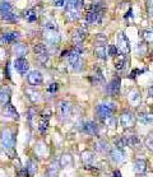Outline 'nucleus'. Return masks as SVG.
<instances>
[{"mask_svg":"<svg viewBox=\"0 0 153 177\" xmlns=\"http://www.w3.org/2000/svg\"><path fill=\"white\" fill-rule=\"evenodd\" d=\"M1 145L12 158L16 157V153H14L16 138H14V133L10 130V129H4L3 130V133H1Z\"/></svg>","mask_w":153,"mask_h":177,"instance_id":"obj_1","label":"nucleus"},{"mask_svg":"<svg viewBox=\"0 0 153 177\" xmlns=\"http://www.w3.org/2000/svg\"><path fill=\"white\" fill-rule=\"evenodd\" d=\"M102 13H103V7L97 3H93L92 7L87 10V14H85V22L88 24H93V23L100 22L102 17Z\"/></svg>","mask_w":153,"mask_h":177,"instance_id":"obj_2","label":"nucleus"},{"mask_svg":"<svg viewBox=\"0 0 153 177\" xmlns=\"http://www.w3.org/2000/svg\"><path fill=\"white\" fill-rule=\"evenodd\" d=\"M0 17L4 21L8 22H16L18 21V16L14 12L13 5L9 1H1L0 3Z\"/></svg>","mask_w":153,"mask_h":177,"instance_id":"obj_3","label":"nucleus"},{"mask_svg":"<svg viewBox=\"0 0 153 177\" xmlns=\"http://www.w3.org/2000/svg\"><path fill=\"white\" fill-rule=\"evenodd\" d=\"M116 110V104L114 102H107V103H101L97 107V113L101 118H110L112 113Z\"/></svg>","mask_w":153,"mask_h":177,"instance_id":"obj_4","label":"nucleus"},{"mask_svg":"<svg viewBox=\"0 0 153 177\" xmlns=\"http://www.w3.org/2000/svg\"><path fill=\"white\" fill-rule=\"evenodd\" d=\"M116 44H117V49L121 51V54H129V51H130V42H129L128 37L124 35L123 32L117 33L116 36Z\"/></svg>","mask_w":153,"mask_h":177,"instance_id":"obj_5","label":"nucleus"},{"mask_svg":"<svg viewBox=\"0 0 153 177\" xmlns=\"http://www.w3.org/2000/svg\"><path fill=\"white\" fill-rule=\"evenodd\" d=\"M35 55H36V59L42 64H45L49 60V51H47L44 44H38L35 46Z\"/></svg>","mask_w":153,"mask_h":177,"instance_id":"obj_6","label":"nucleus"},{"mask_svg":"<svg viewBox=\"0 0 153 177\" xmlns=\"http://www.w3.org/2000/svg\"><path fill=\"white\" fill-rule=\"evenodd\" d=\"M14 68H16V70L19 74H26L28 69H30V64H28V61L25 57H18L14 61Z\"/></svg>","mask_w":153,"mask_h":177,"instance_id":"obj_7","label":"nucleus"},{"mask_svg":"<svg viewBox=\"0 0 153 177\" xmlns=\"http://www.w3.org/2000/svg\"><path fill=\"white\" fill-rule=\"evenodd\" d=\"M44 37L46 42H49L50 45H56L60 41V35L57 33L56 30H46L44 33Z\"/></svg>","mask_w":153,"mask_h":177,"instance_id":"obj_8","label":"nucleus"},{"mask_svg":"<svg viewBox=\"0 0 153 177\" xmlns=\"http://www.w3.org/2000/svg\"><path fill=\"white\" fill-rule=\"evenodd\" d=\"M120 84H121L120 78H114L107 85V93L110 96H117L119 92H120Z\"/></svg>","mask_w":153,"mask_h":177,"instance_id":"obj_9","label":"nucleus"},{"mask_svg":"<svg viewBox=\"0 0 153 177\" xmlns=\"http://www.w3.org/2000/svg\"><path fill=\"white\" fill-rule=\"evenodd\" d=\"M3 116L7 117V118H12V120H18V118H19V115L17 112V110H16V107H14L12 103L5 104L4 111H3Z\"/></svg>","mask_w":153,"mask_h":177,"instance_id":"obj_10","label":"nucleus"},{"mask_svg":"<svg viewBox=\"0 0 153 177\" xmlns=\"http://www.w3.org/2000/svg\"><path fill=\"white\" fill-rule=\"evenodd\" d=\"M27 79H28V83H30L31 85H40V84H42V80H44V78H42V74L38 70L31 71V73L28 74Z\"/></svg>","mask_w":153,"mask_h":177,"instance_id":"obj_11","label":"nucleus"},{"mask_svg":"<svg viewBox=\"0 0 153 177\" xmlns=\"http://www.w3.org/2000/svg\"><path fill=\"white\" fill-rule=\"evenodd\" d=\"M85 37H87V32L82 28H78V30H75L73 32V35H71V40H73V44L74 45H80L82 42L85 40Z\"/></svg>","mask_w":153,"mask_h":177,"instance_id":"obj_12","label":"nucleus"},{"mask_svg":"<svg viewBox=\"0 0 153 177\" xmlns=\"http://www.w3.org/2000/svg\"><path fill=\"white\" fill-rule=\"evenodd\" d=\"M71 113V106L69 102L66 101H61L59 103V115L61 116V118H68Z\"/></svg>","mask_w":153,"mask_h":177,"instance_id":"obj_13","label":"nucleus"},{"mask_svg":"<svg viewBox=\"0 0 153 177\" xmlns=\"http://www.w3.org/2000/svg\"><path fill=\"white\" fill-rule=\"evenodd\" d=\"M10 88L9 87H1L0 88V104H3V106H5V104L10 103Z\"/></svg>","mask_w":153,"mask_h":177,"instance_id":"obj_14","label":"nucleus"},{"mask_svg":"<svg viewBox=\"0 0 153 177\" xmlns=\"http://www.w3.org/2000/svg\"><path fill=\"white\" fill-rule=\"evenodd\" d=\"M83 131L85 134H89V135H96L98 133V126L97 124L93 122V121H88L83 125Z\"/></svg>","mask_w":153,"mask_h":177,"instance_id":"obj_15","label":"nucleus"},{"mask_svg":"<svg viewBox=\"0 0 153 177\" xmlns=\"http://www.w3.org/2000/svg\"><path fill=\"white\" fill-rule=\"evenodd\" d=\"M120 122L124 127H129L134 124V116L130 112H124L120 117Z\"/></svg>","mask_w":153,"mask_h":177,"instance_id":"obj_16","label":"nucleus"},{"mask_svg":"<svg viewBox=\"0 0 153 177\" xmlns=\"http://www.w3.org/2000/svg\"><path fill=\"white\" fill-rule=\"evenodd\" d=\"M18 38H19L18 32H8V33H4L1 36L3 44H13V42H16Z\"/></svg>","mask_w":153,"mask_h":177,"instance_id":"obj_17","label":"nucleus"},{"mask_svg":"<svg viewBox=\"0 0 153 177\" xmlns=\"http://www.w3.org/2000/svg\"><path fill=\"white\" fill-rule=\"evenodd\" d=\"M80 52H82V50H80L79 47H76V49H73V50L69 51L68 59H69V63L73 65V66L79 61V55H80Z\"/></svg>","mask_w":153,"mask_h":177,"instance_id":"obj_18","label":"nucleus"},{"mask_svg":"<svg viewBox=\"0 0 153 177\" xmlns=\"http://www.w3.org/2000/svg\"><path fill=\"white\" fill-rule=\"evenodd\" d=\"M110 157H111V159L114 162L120 163V162L124 161V152L121 149H119V148H114V149L110 152Z\"/></svg>","mask_w":153,"mask_h":177,"instance_id":"obj_19","label":"nucleus"},{"mask_svg":"<svg viewBox=\"0 0 153 177\" xmlns=\"http://www.w3.org/2000/svg\"><path fill=\"white\" fill-rule=\"evenodd\" d=\"M125 63H126L125 54H117L115 56V68L117 70H121L125 66Z\"/></svg>","mask_w":153,"mask_h":177,"instance_id":"obj_20","label":"nucleus"},{"mask_svg":"<svg viewBox=\"0 0 153 177\" xmlns=\"http://www.w3.org/2000/svg\"><path fill=\"white\" fill-rule=\"evenodd\" d=\"M28 52V49L26 45H22V44H18L14 46V54L18 55V57H25Z\"/></svg>","mask_w":153,"mask_h":177,"instance_id":"obj_21","label":"nucleus"},{"mask_svg":"<svg viewBox=\"0 0 153 177\" xmlns=\"http://www.w3.org/2000/svg\"><path fill=\"white\" fill-rule=\"evenodd\" d=\"M147 170V162L146 161H137L135 162V164H134V171H135V173H144Z\"/></svg>","mask_w":153,"mask_h":177,"instance_id":"obj_22","label":"nucleus"},{"mask_svg":"<svg viewBox=\"0 0 153 177\" xmlns=\"http://www.w3.org/2000/svg\"><path fill=\"white\" fill-rule=\"evenodd\" d=\"M124 139H125V144L129 145V147H135L140 143V139L137 135H130V136L124 138Z\"/></svg>","mask_w":153,"mask_h":177,"instance_id":"obj_23","label":"nucleus"},{"mask_svg":"<svg viewBox=\"0 0 153 177\" xmlns=\"http://www.w3.org/2000/svg\"><path fill=\"white\" fill-rule=\"evenodd\" d=\"M94 55L98 57V59H102V60H105L107 57V55H106V49H105L103 46H97L94 49Z\"/></svg>","mask_w":153,"mask_h":177,"instance_id":"obj_24","label":"nucleus"},{"mask_svg":"<svg viewBox=\"0 0 153 177\" xmlns=\"http://www.w3.org/2000/svg\"><path fill=\"white\" fill-rule=\"evenodd\" d=\"M25 18H27L28 22H35L37 19V13L35 9H30V10L25 12Z\"/></svg>","mask_w":153,"mask_h":177,"instance_id":"obj_25","label":"nucleus"},{"mask_svg":"<svg viewBox=\"0 0 153 177\" xmlns=\"http://www.w3.org/2000/svg\"><path fill=\"white\" fill-rule=\"evenodd\" d=\"M82 159L85 163V166H89L93 162V153L92 152H84L82 154Z\"/></svg>","mask_w":153,"mask_h":177,"instance_id":"obj_26","label":"nucleus"},{"mask_svg":"<svg viewBox=\"0 0 153 177\" xmlns=\"http://www.w3.org/2000/svg\"><path fill=\"white\" fill-rule=\"evenodd\" d=\"M129 101H130L131 103L134 104H138L140 101V94L138 90H133V92L130 93V96H129Z\"/></svg>","mask_w":153,"mask_h":177,"instance_id":"obj_27","label":"nucleus"},{"mask_svg":"<svg viewBox=\"0 0 153 177\" xmlns=\"http://www.w3.org/2000/svg\"><path fill=\"white\" fill-rule=\"evenodd\" d=\"M25 168L28 171V173L32 176L33 173H36V171H37V164H36V162H33V161H28V162H27V166L25 167Z\"/></svg>","mask_w":153,"mask_h":177,"instance_id":"obj_28","label":"nucleus"},{"mask_svg":"<svg viewBox=\"0 0 153 177\" xmlns=\"http://www.w3.org/2000/svg\"><path fill=\"white\" fill-rule=\"evenodd\" d=\"M47 127H49V120H46V118H40V122H38V130L41 133H45L47 130Z\"/></svg>","mask_w":153,"mask_h":177,"instance_id":"obj_29","label":"nucleus"},{"mask_svg":"<svg viewBox=\"0 0 153 177\" xmlns=\"http://www.w3.org/2000/svg\"><path fill=\"white\" fill-rule=\"evenodd\" d=\"M143 37L148 44H152L153 42V32L152 31H143Z\"/></svg>","mask_w":153,"mask_h":177,"instance_id":"obj_30","label":"nucleus"},{"mask_svg":"<svg viewBox=\"0 0 153 177\" xmlns=\"http://www.w3.org/2000/svg\"><path fill=\"white\" fill-rule=\"evenodd\" d=\"M139 120H140L142 122H144V124H148V122H152V121H153V117H152V116L148 117L147 115L140 113V115H139Z\"/></svg>","mask_w":153,"mask_h":177,"instance_id":"obj_31","label":"nucleus"},{"mask_svg":"<svg viewBox=\"0 0 153 177\" xmlns=\"http://www.w3.org/2000/svg\"><path fill=\"white\" fill-rule=\"evenodd\" d=\"M106 145H107V144H106L105 141H98V143H97V145H96V147H98L97 149H98L100 152H106V150H107Z\"/></svg>","mask_w":153,"mask_h":177,"instance_id":"obj_32","label":"nucleus"},{"mask_svg":"<svg viewBox=\"0 0 153 177\" xmlns=\"http://www.w3.org/2000/svg\"><path fill=\"white\" fill-rule=\"evenodd\" d=\"M57 89H59V84L52 83V84H50V87L47 88V92H50V93H55Z\"/></svg>","mask_w":153,"mask_h":177,"instance_id":"obj_33","label":"nucleus"},{"mask_svg":"<svg viewBox=\"0 0 153 177\" xmlns=\"http://www.w3.org/2000/svg\"><path fill=\"white\" fill-rule=\"evenodd\" d=\"M108 54L111 55V56H116V55H117V47L114 46V45H111V46L108 47Z\"/></svg>","mask_w":153,"mask_h":177,"instance_id":"obj_34","label":"nucleus"},{"mask_svg":"<svg viewBox=\"0 0 153 177\" xmlns=\"http://www.w3.org/2000/svg\"><path fill=\"white\" fill-rule=\"evenodd\" d=\"M147 8L151 16H153V0H147Z\"/></svg>","mask_w":153,"mask_h":177,"instance_id":"obj_35","label":"nucleus"},{"mask_svg":"<svg viewBox=\"0 0 153 177\" xmlns=\"http://www.w3.org/2000/svg\"><path fill=\"white\" fill-rule=\"evenodd\" d=\"M18 176L19 177H30L31 175L28 173V171L26 170V168H22L21 171H19V173H18Z\"/></svg>","mask_w":153,"mask_h":177,"instance_id":"obj_36","label":"nucleus"},{"mask_svg":"<svg viewBox=\"0 0 153 177\" xmlns=\"http://www.w3.org/2000/svg\"><path fill=\"white\" fill-rule=\"evenodd\" d=\"M35 116H36V110L32 107V108L28 110V118H30V120H32V118L35 117Z\"/></svg>","mask_w":153,"mask_h":177,"instance_id":"obj_37","label":"nucleus"},{"mask_svg":"<svg viewBox=\"0 0 153 177\" xmlns=\"http://www.w3.org/2000/svg\"><path fill=\"white\" fill-rule=\"evenodd\" d=\"M52 1H54V4H55L56 7H63L66 0H52Z\"/></svg>","mask_w":153,"mask_h":177,"instance_id":"obj_38","label":"nucleus"},{"mask_svg":"<svg viewBox=\"0 0 153 177\" xmlns=\"http://www.w3.org/2000/svg\"><path fill=\"white\" fill-rule=\"evenodd\" d=\"M4 75H5L8 79L10 78V73H9V63L5 65V69H4Z\"/></svg>","mask_w":153,"mask_h":177,"instance_id":"obj_39","label":"nucleus"},{"mask_svg":"<svg viewBox=\"0 0 153 177\" xmlns=\"http://www.w3.org/2000/svg\"><path fill=\"white\" fill-rule=\"evenodd\" d=\"M146 143H147V147L149 148V149H152V150H153V139H152V138H148Z\"/></svg>","mask_w":153,"mask_h":177,"instance_id":"obj_40","label":"nucleus"},{"mask_svg":"<svg viewBox=\"0 0 153 177\" xmlns=\"http://www.w3.org/2000/svg\"><path fill=\"white\" fill-rule=\"evenodd\" d=\"M140 73H143V70H134L131 73V78H135L137 74H140Z\"/></svg>","mask_w":153,"mask_h":177,"instance_id":"obj_41","label":"nucleus"},{"mask_svg":"<svg viewBox=\"0 0 153 177\" xmlns=\"http://www.w3.org/2000/svg\"><path fill=\"white\" fill-rule=\"evenodd\" d=\"M148 96H149V97H153V84L148 88Z\"/></svg>","mask_w":153,"mask_h":177,"instance_id":"obj_42","label":"nucleus"},{"mask_svg":"<svg viewBox=\"0 0 153 177\" xmlns=\"http://www.w3.org/2000/svg\"><path fill=\"white\" fill-rule=\"evenodd\" d=\"M114 177H121L120 171H115V172H114Z\"/></svg>","mask_w":153,"mask_h":177,"instance_id":"obj_43","label":"nucleus"},{"mask_svg":"<svg viewBox=\"0 0 153 177\" xmlns=\"http://www.w3.org/2000/svg\"><path fill=\"white\" fill-rule=\"evenodd\" d=\"M3 45V40H1V37H0V46Z\"/></svg>","mask_w":153,"mask_h":177,"instance_id":"obj_44","label":"nucleus"}]
</instances>
